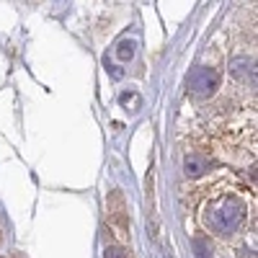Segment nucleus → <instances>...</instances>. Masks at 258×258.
Returning <instances> with one entry per match:
<instances>
[{
    "label": "nucleus",
    "instance_id": "1",
    "mask_svg": "<svg viewBox=\"0 0 258 258\" xmlns=\"http://www.w3.org/2000/svg\"><path fill=\"white\" fill-rule=\"evenodd\" d=\"M245 220V207L235 199V197H222L220 202L209 204V212H207V225L220 232V235H232L238 232L240 225Z\"/></svg>",
    "mask_w": 258,
    "mask_h": 258
},
{
    "label": "nucleus",
    "instance_id": "2",
    "mask_svg": "<svg viewBox=\"0 0 258 258\" xmlns=\"http://www.w3.org/2000/svg\"><path fill=\"white\" fill-rule=\"evenodd\" d=\"M217 83H220L217 70L209 68V64H199V68L191 70V75H188V93L194 98H209L217 91Z\"/></svg>",
    "mask_w": 258,
    "mask_h": 258
},
{
    "label": "nucleus",
    "instance_id": "3",
    "mask_svg": "<svg viewBox=\"0 0 258 258\" xmlns=\"http://www.w3.org/2000/svg\"><path fill=\"white\" fill-rule=\"evenodd\" d=\"M232 75L238 78V80H245V83H253L255 80V62L250 57H238V59H232Z\"/></svg>",
    "mask_w": 258,
    "mask_h": 258
},
{
    "label": "nucleus",
    "instance_id": "4",
    "mask_svg": "<svg viewBox=\"0 0 258 258\" xmlns=\"http://www.w3.org/2000/svg\"><path fill=\"white\" fill-rule=\"evenodd\" d=\"M109 217H111L121 230L129 227V220H126V214H124V199H121L119 191H114L111 197H109Z\"/></svg>",
    "mask_w": 258,
    "mask_h": 258
},
{
    "label": "nucleus",
    "instance_id": "5",
    "mask_svg": "<svg viewBox=\"0 0 258 258\" xmlns=\"http://www.w3.org/2000/svg\"><path fill=\"white\" fill-rule=\"evenodd\" d=\"M183 168H186V176H188V178H199V176L204 173V170L209 168V160L194 153V155H188V158H186V165H183Z\"/></svg>",
    "mask_w": 258,
    "mask_h": 258
},
{
    "label": "nucleus",
    "instance_id": "6",
    "mask_svg": "<svg viewBox=\"0 0 258 258\" xmlns=\"http://www.w3.org/2000/svg\"><path fill=\"white\" fill-rule=\"evenodd\" d=\"M135 52H137V44L132 39H121L119 44H116V57L119 62H132L135 59Z\"/></svg>",
    "mask_w": 258,
    "mask_h": 258
},
{
    "label": "nucleus",
    "instance_id": "7",
    "mask_svg": "<svg viewBox=\"0 0 258 258\" xmlns=\"http://www.w3.org/2000/svg\"><path fill=\"white\" fill-rule=\"evenodd\" d=\"M194 248H197V258H209V253H212L207 238H194Z\"/></svg>",
    "mask_w": 258,
    "mask_h": 258
},
{
    "label": "nucleus",
    "instance_id": "8",
    "mask_svg": "<svg viewBox=\"0 0 258 258\" xmlns=\"http://www.w3.org/2000/svg\"><path fill=\"white\" fill-rule=\"evenodd\" d=\"M103 258H132V255H129L124 248H119V245H106Z\"/></svg>",
    "mask_w": 258,
    "mask_h": 258
},
{
    "label": "nucleus",
    "instance_id": "9",
    "mask_svg": "<svg viewBox=\"0 0 258 258\" xmlns=\"http://www.w3.org/2000/svg\"><path fill=\"white\" fill-rule=\"evenodd\" d=\"M119 101H121V106H124V109H129V101H132L135 103V111H137V106H140V96H137V91H124L121 96H119Z\"/></svg>",
    "mask_w": 258,
    "mask_h": 258
},
{
    "label": "nucleus",
    "instance_id": "10",
    "mask_svg": "<svg viewBox=\"0 0 258 258\" xmlns=\"http://www.w3.org/2000/svg\"><path fill=\"white\" fill-rule=\"evenodd\" d=\"M106 70H109V73H111V78H116V80L124 75V73H121V68H114V64H106Z\"/></svg>",
    "mask_w": 258,
    "mask_h": 258
}]
</instances>
